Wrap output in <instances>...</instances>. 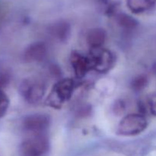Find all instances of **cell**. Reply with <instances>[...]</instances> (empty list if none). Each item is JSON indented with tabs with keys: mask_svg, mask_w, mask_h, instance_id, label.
I'll return each mask as SVG.
<instances>
[{
	"mask_svg": "<svg viewBox=\"0 0 156 156\" xmlns=\"http://www.w3.org/2000/svg\"><path fill=\"white\" fill-rule=\"evenodd\" d=\"M76 88V82L74 79H60L53 85L46 99V104L50 108L59 109L72 98Z\"/></svg>",
	"mask_w": 156,
	"mask_h": 156,
	"instance_id": "cell-1",
	"label": "cell"
},
{
	"mask_svg": "<svg viewBox=\"0 0 156 156\" xmlns=\"http://www.w3.org/2000/svg\"><path fill=\"white\" fill-rule=\"evenodd\" d=\"M148 120L142 113H132L124 116L119 122L117 134L121 136H136L144 132L148 127Z\"/></svg>",
	"mask_w": 156,
	"mask_h": 156,
	"instance_id": "cell-2",
	"label": "cell"
},
{
	"mask_svg": "<svg viewBox=\"0 0 156 156\" xmlns=\"http://www.w3.org/2000/svg\"><path fill=\"white\" fill-rule=\"evenodd\" d=\"M47 91V85L37 77L26 78L19 85V92L27 103L35 105L41 101Z\"/></svg>",
	"mask_w": 156,
	"mask_h": 156,
	"instance_id": "cell-3",
	"label": "cell"
},
{
	"mask_svg": "<svg viewBox=\"0 0 156 156\" xmlns=\"http://www.w3.org/2000/svg\"><path fill=\"white\" fill-rule=\"evenodd\" d=\"M92 71L105 74L111 71L114 66L116 58L111 50L105 47L90 49L88 53Z\"/></svg>",
	"mask_w": 156,
	"mask_h": 156,
	"instance_id": "cell-4",
	"label": "cell"
},
{
	"mask_svg": "<svg viewBox=\"0 0 156 156\" xmlns=\"http://www.w3.org/2000/svg\"><path fill=\"white\" fill-rule=\"evenodd\" d=\"M50 148L47 134L29 136L21 144V152L24 156H44Z\"/></svg>",
	"mask_w": 156,
	"mask_h": 156,
	"instance_id": "cell-5",
	"label": "cell"
},
{
	"mask_svg": "<svg viewBox=\"0 0 156 156\" xmlns=\"http://www.w3.org/2000/svg\"><path fill=\"white\" fill-rule=\"evenodd\" d=\"M51 120L48 114L35 113L26 116L22 121V128L29 136L46 134L50 126Z\"/></svg>",
	"mask_w": 156,
	"mask_h": 156,
	"instance_id": "cell-6",
	"label": "cell"
},
{
	"mask_svg": "<svg viewBox=\"0 0 156 156\" xmlns=\"http://www.w3.org/2000/svg\"><path fill=\"white\" fill-rule=\"evenodd\" d=\"M69 61L75 77L77 79H84L89 72L92 71L88 54L74 50L70 54Z\"/></svg>",
	"mask_w": 156,
	"mask_h": 156,
	"instance_id": "cell-7",
	"label": "cell"
},
{
	"mask_svg": "<svg viewBox=\"0 0 156 156\" xmlns=\"http://www.w3.org/2000/svg\"><path fill=\"white\" fill-rule=\"evenodd\" d=\"M48 50L43 41H35L29 44L24 51V59L27 62H42L47 57Z\"/></svg>",
	"mask_w": 156,
	"mask_h": 156,
	"instance_id": "cell-8",
	"label": "cell"
},
{
	"mask_svg": "<svg viewBox=\"0 0 156 156\" xmlns=\"http://www.w3.org/2000/svg\"><path fill=\"white\" fill-rule=\"evenodd\" d=\"M107 39V32L102 27L90 29L86 34V42L90 49L103 47Z\"/></svg>",
	"mask_w": 156,
	"mask_h": 156,
	"instance_id": "cell-9",
	"label": "cell"
},
{
	"mask_svg": "<svg viewBox=\"0 0 156 156\" xmlns=\"http://www.w3.org/2000/svg\"><path fill=\"white\" fill-rule=\"evenodd\" d=\"M129 10L135 15L149 12L156 4V0H126Z\"/></svg>",
	"mask_w": 156,
	"mask_h": 156,
	"instance_id": "cell-10",
	"label": "cell"
},
{
	"mask_svg": "<svg viewBox=\"0 0 156 156\" xmlns=\"http://www.w3.org/2000/svg\"><path fill=\"white\" fill-rule=\"evenodd\" d=\"M50 31L53 37L59 41H66L69 37L71 34V27L68 22L59 21L51 26Z\"/></svg>",
	"mask_w": 156,
	"mask_h": 156,
	"instance_id": "cell-11",
	"label": "cell"
},
{
	"mask_svg": "<svg viewBox=\"0 0 156 156\" xmlns=\"http://www.w3.org/2000/svg\"><path fill=\"white\" fill-rule=\"evenodd\" d=\"M116 21L120 27L126 30H133L138 25L137 20L126 13L116 14Z\"/></svg>",
	"mask_w": 156,
	"mask_h": 156,
	"instance_id": "cell-12",
	"label": "cell"
},
{
	"mask_svg": "<svg viewBox=\"0 0 156 156\" xmlns=\"http://www.w3.org/2000/svg\"><path fill=\"white\" fill-rule=\"evenodd\" d=\"M149 84L147 76L145 75H139L133 79L131 82V88L135 91H142L146 88Z\"/></svg>",
	"mask_w": 156,
	"mask_h": 156,
	"instance_id": "cell-13",
	"label": "cell"
},
{
	"mask_svg": "<svg viewBox=\"0 0 156 156\" xmlns=\"http://www.w3.org/2000/svg\"><path fill=\"white\" fill-rule=\"evenodd\" d=\"M10 100L3 90L0 89V119L2 118L9 110Z\"/></svg>",
	"mask_w": 156,
	"mask_h": 156,
	"instance_id": "cell-14",
	"label": "cell"
},
{
	"mask_svg": "<svg viewBox=\"0 0 156 156\" xmlns=\"http://www.w3.org/2000/svg\"><path fill=\"white\" fill-rule=\"evenodd\" d=\"M10 82V74L4 69H0V89L7 86Z\"/></svg>",
	"mask_w": 156,
	"mask_h": 156,
	"instance_id": "cell-15",
	"label": "cell"
},
{
	"mask_svg": "<svg viewBox=\"0 0 156 156\" xmlns=\"http://www.w3.org/2000/svg\"><path fill=\"white\" fill-rule=\"evenodd\" d=\"M147 108L152 115L156 117V93L152 94L148 99Z\"/></svg>",
	"mask_w": 156,
	"mask_h": 156,
	"instance_id": "cell-16",
	"label": "cell"
},
{
	"mask_svg": "<svg viewBox=\"0 0 156 156\" xmlns=\"http://www.w3.org/2000/svg\"><path fill=\"white\" fill-rule=\"evenodd\" d=\"M153 71L154 73H155V74L156 75V62H155V64H154L153 66Z\"/></svg>",
	"mask_w": 156,
	"mask_h": 156,
	"instance_id": "cell-17",
	"label": "cell"
}]
</instances>
